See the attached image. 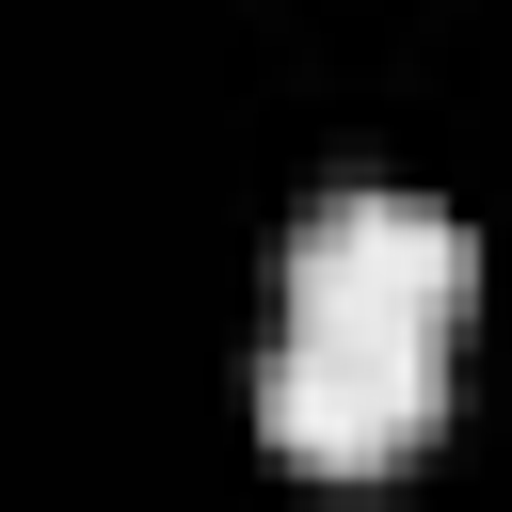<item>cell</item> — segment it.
<instances>
[{
	"instance_id": "1",
	"label": "cell",
	"mask_w": 512,
	"mask_h": 512,
	"mask_svg": "<svg viewBox=\"0 0 512 512\" xmlns=\"http://www.w3.org/2000/svg\"><path fill=\"white\" fill-rule=\"evenodd\" d=\"M256 416H272L288 464H320V480H384V464L432 448V416H448V352H432V336H336V320H288L272 368H256Z\"/></svg>"
},
{
	"instance_id": "2",
	"label": "cell",
	"mask_w": 512,
	"mask_h": 512,
	"mask_svg": "<svg viewBox=\"0 0 512 512\" xmlns=\"http://www.w3.org/2000/svg\"><path fill=\"white\" fill-rule=\"evenodd\" d=\"M464 224L448 208H416V192H336V208H304V240H288V320H336V336H432L448 352V320H464Z\"/></svg>"
}]
</instances>
